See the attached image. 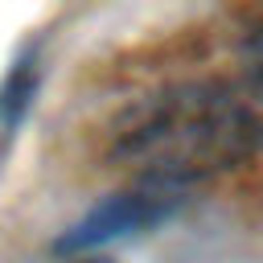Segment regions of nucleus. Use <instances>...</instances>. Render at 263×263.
<instances>
[{
    "label": "nucleus",
    "instance_id": "f03ea898",
    "mask_svg": "<svg viewBox=\"0 0 263 263\" xmlns=\"http://www.w3.org/2000/svg\"><path fill=\"white\" fill-rule=\"evenodd\" d=\"M185 197L189 193L168 189V185L132 181L127 189H119V193L103 197L99 205H90L70 230H62L53 251L58 255H78V251H90L99 242H111V238H123V234H140V230L173 218L185 205Z\"/></svg>",
    "mask_w": 263,
    "mask_h": 263
},
{
    "label": "nucleus",
    "instance_id": "f257e3e1",
    "mask_svg": "<svg viewBox=\"0 0 263 263\" xmlns=\"http://www.w3.org/2000/svg\"><path fill=\"white\" fill-rule=\"evenodd\" d=\"M263 148V119L222 86H177L123 111L111 136L115 160L136 181L189 193L197 181L251 160Z\"/></svg>",
    "mask_w": 263,
    "mask_h": 263
},
{
    "label": "nucleus",
    "instance_id": "20e7f679",
    "mask_svg": "<svg viewBox=\"0 0 263 263\" xmlns=\"http://www.w3.org/2000/svg\"><path fill=\"white\" fill-rule=\"evenodd\" d=\"M78 263H103V259H78Z\"/></svg>",
    "mask_w": 263,
    "mask_h": 263
},
{
    "label": "nucleus",
    "instance_id": "7ed1b4c3",
    "mask_svg": "<svg viewBox=\"0 0 263 263\" xmlns=\"http://www.w3.org/2000/svg\"><path fill=\"white\" fill-rule=\"evenodd\" d=\"M33 95H37V62L21 58L8 70V78L0 82V123L4 127H21V119L33 107Z\"/></svg>",
    "mask_w": 263,
    "mask_h": 263
}]
</instances>
